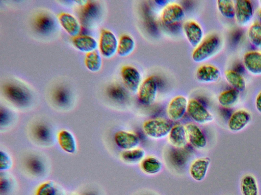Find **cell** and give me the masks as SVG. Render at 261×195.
Wrapping results in <instances>:
<instances>
[{
  "mask_svg": "<svg viewBox=\"0 0 261 195\" xmlns=\"http://www.w3.org/2000/svg\"><path fill=\"white\" fill-rule=\"evenodd\" d=\"M155 2L159 5H167L168 4H169V1H165V0H159V1H155Z\"/></svg>",
  "mask_w": 261,
  "mask_h": 195,
  "instance_id": "cell-41",
  "label": "cell"
},
{
  "mask_svg": "<svg viewBox=\"0 0 261 195\" xmlns=\"http://www.w3.org/2000/svg\"><path fill=\"white\" fill-rule=\"evenodd\" d=\"M251 118L250 114L247 111L244 109L238 110L230 116L228 127L232 132H239L247 126Z\"/></svg>",
  "mask_w": 261,
  "mask_h": 195,
  "instance_id": "cell-15",
  "label": "cell"
},
{
  "mask_svg": "<svg viewBox=\"0 0 261 195\" xmlns=\"http://www.w3.org/2000/svg\"><path fill=\"white\" fill-rule=\"evenodd\" d=\"M140 162L141 170L148 174H155L160 172L163 167L161 161L153 156L144 157Z\"/></svg>",
  "mask_w": 261,
  "mask_h": 195,
  "instance_id": "cell-28",
  "label": "cell"
},
{
  "mask_svg": "<svg viewBox=\"0 0 261 195\" xmlns=\"http://www.w3.org/2000/svg\"><path fill=\"white\" fill-rule=\"evenodd\" d=\"M196 78L199 82L201 83H215L220 80L221 72L215 66L208 64H203L197 68Z\"/></svg>",
  "mask_w": 261,
  "mask_h": 195,
  "instance_id": "cell-13",
  "label": "cell"
},
{
  "mask_svg": "<svg viewBox=\"0 0 261 195\" xmlns=\"http://www.w3.org/2000/svg\"><path fill=\"white\" fill-rule=\"evenodd\" d=\"M248 37L253 46L261 48V24L258 23L251 24L248 30Z\"/></svg>",
  "mask_w": 261,
  "mask_h": 195,
  "instance_id": "cell-35",
  "label": "cell"
},
{
  "mask_svg": "<svg viewBox=\"0 0 261 195\" xmlns=\"http://www.w3.org/2000/svg\"><path fill=\"white\" fill-rule=\"evenodd\" d=\"M36 195H58L57 189L53 182H46L39 187Z\"/></svg>",
  "mask_w": 261,
  "mask_h": 195,
  "instance_id": "cell-36",
  "label": "cell"
},
{
  "mask_svg": "<svg viewBox=\"0 0 261 195\" xmlns=\"http://www.w3.org/2000/svg\"><path fill=\"white\" fill-rule=\"evenodd\" d=\"M259 4H260V6H261V1H259Z\"/></svg>",
  "mask_w": 261,
  "mask_h": 195,
  "instance_id": "cell-44",
  "label": "cell"
},
{
  "mask_svg": "<svg viewBox=\"0 0 261 195\" xmlns=\"http://www.w3.org/2000/svg\"><path fill=\"white\" fill-rule=\"evenodd\" d=\"M240 187L242 195H258L256 179L250 174H246L242 177Z\"/></svg>",
  "mask_w": 261,
  "mask_h": 195,
  "instance_id": "cell-29",
  "label": "cell"
},
{
  "mask_svg": "<svg viewBox=\"0 0 261 195\" xmlns=\"http://www.w3.org/2000/svg\"><path fill=\"white\" fill-rule=\"evenodd\" d=\"M188 141L194 147L201 149L206 145V139L200 128L196 124L189 123L185 125Z\"/></svg>",
  "mask_w": 261,
  "mask_h": 195,
  "instance_id": "cell-17",
  "label": "cell"
},
{
  "mask_svg": "<svg viewBox=\"0 0 261 195\" xmlns=\"http://www.w3.org/2000/svg\"><path fill=\"white\" fill-rule=\"evenodd\" d=\"M137 92L139 101L142 104H152L158 93V83L154 77H148L142 81Z\"/></svg>",
  "mask_w": 261,
  "mask_h": 195,
  "instance_id": "cell-4",
  "label": "cell"
},
{
  "mask_svg": "<svg viewBox=\"0 0 261 195\" xmlns=\"http://www.w3.org/2000/svg\"><path fill=\"white\" fill-rule=\"evenodd\" d=\"M187 112L194 121L199 124L207 123L214 119L213 115L195 99L188 101Z\"/></svg>",
  "mask_w": 261,
  "mask_h": 195,
  "instance_id": "cell-5",
  "label": "cell"
},
{
  "mask_svg": "<svg viewBox=\"0 0 261 195\" xmlns=\"http://www.w3.org/2000/svg\"><path fill=\"white\" fill-rule=\"evenodd\" d=\"M114 141L118 147L124 150L136 148L140 144V139L137 135L124 131L116 133Z\"/></svg>",
  "mask_w": 261,
  "mask_h": 195,
  "instance_id": "cell-14",
  "label": "cell"
},
{
  "mask_svg": "<svg viewBox=\"0 0 261 195\" xmlns=\"http://www.w3.org/2000/svg\"><path fill=\"white\" fill-rule=\"evenodd\" d=\"M185 13L182 7L175 3H169L163 8L161 19L166 25H172L179 22L185 17Z\"/></svg>",
  "mask_w": 261,
  "mask_h": 195,
  "instance_id": "cell-9",
  "label": "cell"
},
{
  "mask_svg": "<svg viewBox=\"0 0 261 195\" xmlns=\"http://www.w3.org/2000/svg\"><path fill=\"white\" fill-rule=\"evenodd\" d=\"M51 100L56 106L65 108L68 107L71 102V94L67 88L59 86L53 90Z\"/></svg>",
  "mask_w": 261,
  "mask_h": 195,
  "instance_id": "cell-23",
  "label": "cell"
},
{
  "mask_svg": "<svg viewBox=\"0 0 261 195\" xmlns=\"http://www.w3.org/2000/svg\"><path fill=\"white\" fill-rule=\"evenodd\" d=\"M85 63L90 71L95 72L100 70L102 66L101 57L96 50L87 53L85 56Z\"/></svg>",
  "mask_w": 261,
  "mask_h": 195,
  "instance_id": "cell-32",
  "label": "cell"
},
{
  "mask_svg": "<svg viewBox=\"0 0 261 195\" xmlns=\"http://www.w3.org/2000/svg\"><path fill=\"white\" fill-rule=\"evenodd\" d=\"M11 186V181L9 178L1 174L0 181V190L1 194L7 193L10 190Z\"/></svg>",
  "mask_w": 261,
  "mask_h": 195,
  "instance_id": "cell-37",
  "label": "cell"
},
{
  "mask_svg": "<svg viewBox=\"0 0 261 195\" xmlns=\"http://www.w3.org/2000/svg\"><path fill=\"white\" fill-rule=\"evenodd\" d=\"M172 127L167 120L156 118L145 121L143 124L145 134L153 139H162L168 136Z\"/></svg>",
  "mask_w": 261,
  "mask_h": 195,
  "instance_id": "cell-3",
  "label": "cell"
},
{
  "mask_svg": "<svg viewBox=\"0 0 261 195\" xmlns=\"http://www.w3.org/2000/svg\"><path fill=\"white\" fill-rule=\"evenodd\" d=\"M145 155V152L143 149L136 148L123 151L121 154V157L126 162L135 164L141 162Z\"/></svg>",
  "mask_w": 261,
  "mask_h": 195,
  "instance_id": "cell-31",
  "label": "cell"
},
{
  "mask_svg": "<svg viewBox=\"0 0 261 195\" xmlns=\"http://www.w3.org/2000/svg\"><path fill=\"white\" fill-rule=\"evenodd\" d=\"M11 115L8 110L1 107L0 111V124L1 127L8 125L11 120Z\"/></svg>",
  "mask_w": 261,
  "mask_h": 195,
  "instance_id": "cell-38",
  "label": "cell"
},
{
  "mask_svg": "<svg viewBox=\"0 0 261 195\" xmlns=\"http://www.w3.org/2000/svg\"><path fill=\"white\" fill-rule=\"evenodd\" d=\"M168 139L173 146L177 148L184 147L188 142L185 126L176 124L172 126L168 135Z\"/></svg>",
  "mask_w": 261,
  "mask_h": 195,
  "instance_id": "cell-20",
  "label": "cell"
},
{
  "mask_svg": "<svg viewBox=\"0 0 261 195\" xmlns=\"http://www.w3.org/2000/svg\"><path fill=\"white\" fill-rule=\"evenodd\" d=\"M211 159L208 157L199 158L191 164L189 172L191 177L197 181L203 180L206 176Z\"/></svg>",
  "mask_w": 261,
  "mask_h": 195,
  "instance_id": "cell-18",
  "label": "cell"
},
{
  "mask_svg": "<svg viewBox=\"0 0 261 195\" xmlns=\"http://www.w3.org/2000/svg\"><path fill=\"white\" fill-rule=\"evenodd\" d=\"M24 167L30 174L35 176H40L45 171L43 160L39 156L35 154L30 155L25 158Z\"/></svg>",
  "mask_w": 261,
  "mask_h": 195,
  "instance_id": "cell-21",
  "label": "cell"
},
{
  "mask_svg": "<svg viewBox=\"0 0 261 195\" xmlns=\"http://www.w3.org/2000/svg\"><path fill=\"white\" fill-rule=\"evenodd\" d=\"M243 63L250 74L255 76L261 75V52H247L243 57Z\"/></svg>",
  "mask_w": 261,
  "mask_h": 195,
  "instance_id": "cell-16",
  "label": "cell"
},
{
  "mask_svg": "<svg viewBox=\"0 0 261 195\" xmlns=\"http://www.w3.org/2000/svg\"><path fill=\"white\" fill-rule=\"evenodd\" d=\"M11 159L9 155L5 152L1 151V170H5L9 169L11 166Z\"/></svg>",
  "mask_w": 261,
  "mask_h": 195,
  "instance_id": "cell-39",
  "label": "cell"
},
{
  "mask_svg": "<svg viewBox=\"0 0 261 195\" xmlns=\"http://www.w3.org/2000/svg\"><path fill=\"white\" fill-rule=\"evenodd\" d=\"M235 18L241 26H246L253 16V7L251 1L239 0L235 3Z\"/></svg>",
  "mask_w": 261,
  "mask_h": 195,
  "instance_id": "cell-10",
  "label": "cell"
},
{
  "mask_svg": "<svg viewBox=\"0 0 261 195\" xmlns=\"http://www.w3.org/2000/svg\"><path fill=\"white\" fill-rule=\"evenodd\" d=\"M221 45L220 38L212 35L203 40L195 48L192 54V59L196 63L203 62L212 57L218 50Z\"/></svg>",
  "mask_w": 261,
  "mask_h": 195,
  "instance_id": "cell-1",
  "label": "cell"
},
{
  "mask_svg": "<svg viewBox=\"0 0 261 195\" xmlns=\"http://www.w3.org/2000/svg\"><path fill=\"white\" fill-rule=\"evenodd\" d=\"M217 9L222 16L227 19L235 17V5L231 0H219L216 2Z\"/></svg>",
  "mask_w": 261,
  "mask_h": 195,
  "instance_id": "cell-34",
  "label": "cell"
},
{
  "mask_svg": "<svg viewBox=\"0 0 261 195\" xmlns=\"http://www.w3.org/2000/svg\"><path fill=\"white\" fill-rule=\"evenodd\" d=\"M121 76L124 84L131 92H138L142 83L141 75L135 67L126 65L121 70Z\"/></svg>",
  "mask_w": 261,
  "mask_h": 195,
  "instance_id": "cell-7",
  "label": "cell"
},
{
  "mask_svg": "<svg viewBox=\"0 0 261 195\" xmlns=\"http://www.w3.org/2000/svg\"><path fill=\"white\" fill-rule=\"evenodd\" d=\"M84 195H96V194L93 192H89L85 193Z\"/></svg>",
  "mask_w": 261,
  "mask_h": 195,
  "instance_id": "cell-42",
  "label": "cell"
},
{
  "mask_svg": "<svg viewBox=\"0 0 261 195\" xmlns=\"http://www.w3.org/2000/svg\"><path fill=\"white\" fill-rule=\"evenodd\" d=\"M188 104V101L185 96L179 95L174 97L167 109L169 118L173 121L181 119L187 112Z\"/></svg>",
  "mask_w": 261,
  "mask_h": 195,
  "instance_id": "cell-8",
  "label": "cell"
},
{
  "mask_svg": "<svg viewBox=\"0 0 261 195\" xmlns=\"http://www.w3.org/2000/svg\"><path fill=\"white\" fill-rule=\"evenodd\" d=\"M227 83L238 91H243L246 88V81L241 74L236 71L228 70L224 73Z\"/></svg>",
  "mask_w": 261,
  "mask_h": 195,
  "instance_id": "cell-27",
  "label": "cell"
},
{
  "mask_svg": "<svg viewBox=\"0 0 261 195\" xmlns=\"http://www.w3.org/2000/svg\"><path fill=\"white\" fill-rule=\"evenodd\" d=\"M99 8L96 2L87 1L86 3L82 6L80 12V17L83 22L85 24H90L95 20L98 15Z\"/></svg>",
  "mask_w": 261,
  "mask_h": 195,
  "instance_id": "cell-25",
  "label": "cell"
},
{
  "mask_svg": "<svg viewBox=\"0 0 261 195\" xmlns=\"http://www.w3.org/2000/svg\"><path fill=\"white\" fill-rule=\"evenodd\" d=\"M258 17L261 24V11H260L258 13Z\"/></svg>",
  "mask_w": 261,
  "mask_h": 195,
  "instance_id": "cell-43",
  "label": "cell"
},
{
  "mask_svg": "<svg viewBox=\"0 0 261 195\" xmlns=\"http://www.w3.org/2000/svg\"><path fill=\"white\" fill-rule=\"evenodd\" d=\"M59 21L66 32L74 37L78 36L81 30V26L76 19L72 15L62 13L58 16Z\"/></svg>",
  "mask_w": 261,
  "mask_h": 195,
  "instance_id": "cell-22",
  "label": "cell"
},
{
  "mask_svg": "<svg viewBox=\"0 0 261 195\" xmlns=\"http://www.w3.org/2000/svg\"><path fill=\"white\" fill-rule=\"evenodd\" d=\"M255 107L257 111L261 113V91L257 95L255 99Z\"/></svg>",
  "mask_w": 261,
  "mask_h": 195,
  "instance_id": "cell-40",
  "label": "cell"
},
{
  "mask_svg": "<svg viewBox=\"0 0 261 195\" xmlns=\"http://www.w3.org/2000/svg\"><path fill=\"white\" fill-rule=\"evenodd\" d=\"M118 40L115 34L108 29H103L100 34L99 48L103 56L110 58L117 52Z\"/></svg>",
  "mask_w": 261,
  "mask_h": 195,
  "instance_id": "cell-6",
  "label": "cell"
},
{
  "mask_svg": "<svg viewBox=\"0 0 261 195\" xmlns=\"http://www.w3.org/2000/svg\"><path fill=\"white\" fill-rule=\"evenodd\" d=\"M59 143L62 148L66 152L73 153L76 149V145L74 137L66 130L62 131L58 136Z\"/></svg>",
  "mask_w": 261,
  "mask_h": 195,
  "instance_id": "cell-30",
  "label": "cell"
},
{
  "mask_svg": "<svg viewBox=\"0 0 261 195\" xmlns=\"http://www.w3.org/2000/svg\"><path fill=\"white\" fill-rule=\"evenodd\" d=\"M33 138L38 143L48 144L52 141L53 134L50 126L43 122H38L33 126L31 130Z\"/></svg>",
  "mask_w": 261,
  "mask_h": 195,
  "instance_id": "cell-19",
  "label": "cell"
},
{
  "mask_svg": "<svg viewBox=\"0 0 261 195\" xmlns=\"http://www.w3.org/2000/svg\"><path fill=\"white\" fill-rule=\"evenodd\" d=\"M183 30L191 46L196 48L203 41L204 33L200 24L194 20H188L183 25Z\"/></svg>",
  "mask_w": 261,
  "mask_h": 195,
  "instance_id": "cell-11",
  "label": "cell"
},
{
  "mask_svg": "<svg viewBox=\"0 0 261 195\" xmlns=\"http://www.w3.org/2000/svg\"><path fill=\"white\" fill-rule=\"evenodd\" d=\"M3 92L5 97L15 105L24 107L31 101V95L23 86L15 83H8L4 85Z\"/></svg>",
  "mask_w": 261,
  "mask_h": 195,
  "instance_id": "cell-2",
  "label": "cell"
},
{
  "mask_svg": "<svg viewBox=\"0 0 261 195\" xmlns=\"http://www.w3.org/2000/svg\"><path fill=\"white\" fill-rule=\"evenodd\" d=\"M34 26L40 34L49 35L55 31L57 21L54 17L49 13L42 12L35 17Z\"/></svg>",
  "mask_w": 261,
  "mask_h": 195,
  "instance_id": "cell-12",
  "label": "cell"
},
{
  "mask_svg": "<svg viewBox=\"0 0 261 195\" xmlns=\"http://www.w3.org/2000/svg\"><path fill=\"white\" fill-rule=\"evenodd\" d=\"M72 42L77 49L87 53L95 51L97 47L96 41L88 36H77L73 37Z\"/></svg>",
  "mask_w": 261,
  "mask_h": 195,
  "instance_id": "cell-24",
  "label": "cell"
},
{
  "mask_svg": "<svg viewBox=\"0 0 261 195\" xmlns=\"http://www.w3.org/2000/svg\"><path fill=\"white\" fill-rule=\"evenodd\" d=\"M239 91L232 88L221 92L218 96L219 104L223 107H229L234 105L238 100Z\"/></svg>",
  "mask_w": 261,
  "mask_h": 195,
  "instance_id": "cell-33",
  "label": "cell"
},
{
  "mask_svg": "<svg viewBox=\"0 0 261 195\" xmlns=\"http://www.w3.org/2000/svg\"><path fill=\"white\" fill-rule=\"evenodd\" d=\"M135 48L136 42L134 38L128 35L124 34L118 40L117 53L120 57H126L133 52Z\"/></svg>",
  "mask_w": 261,
  "mask_h": 195,
  "instance_id": "cell-26",
  "label": "cell"
}]
</instances>
